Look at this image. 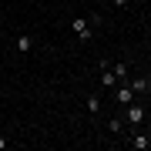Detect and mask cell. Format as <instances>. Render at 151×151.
I'll return each mask as SVG.
<instances>
[{
  "mask_svg": "<svg viewBox=\"0 0 151 151\" xmlns=\"http://www.w3.org/2000/svg\"><path fill=\"white\" fill-rule=\"evenodd\" d=\"M114 97H118V104H121V108H128V104H131V101H134V91H131V87H128V84H121V87H118V91H114Z\"/></svg>",
  "mask_w": 151,
  "mask_h": 151,
  "instance_id": "4",
  "label": "cell"
},
{
  "mask_svg": "<svg viewBox=\"0 0 151 151\" xmlns=\"http://www.w3.org/2000/svg\"><path fill=\"white\" fill-rule=\"evenodd\" d=\"M145 118H148V111L141 108V104H134V101L124 108V121L131 124V131H134V128H141V124H145Z\"/></svg>",
  "mask_w": 151,
  "mask_h": 151,
  "instance_id": "1",
  "label": "cell"
},
{
  "mask_svg": "<svg viewBox=\"0 0 151 151\" xmlns=\"http://www.w3.org/2000/svg\"><path fill=\"white\" fill-rule=\"evenodd\" d=\"M87 114H101V94H87Z\"/></svg>",
  "mask_w": 151,
  "mask_h": 151,
  "instance_id": "7",
  "label": "cell"
},
{
  "mask_svg": "<svg viewBox=\"0 0 151 151\" xmlns=\"http://www.w3.org/2000/svg\"><path fill=\"white\" fill-rule=\"evenodd\" d=\"M101 87H118V74H114L111 67L101 70Z\"/></svg>",
  "mask_w": 151,
  "mask_h": 151,
  "instance_id": "5",
  "label": "cell"
},
{
  "mask_svg": "<svg viewBox=\"0 0 151 151\" xmlns=\"http://www.w3.org/2000/svg\"><path fill=\"white\" fill-rule=\"evenodd\" d=\"M7 148H10V141H7L4 134H0V151H7Z\"/></svg>",
  "mask_w": 151,
  "mask_h": 151,
  "instance_id": "11",
  "label": "cell"
},
{
  "mask_svg": "<svg viewBox=\"0 0 151 151\" xmlns=\"http://www.w3.org/2000/svg\"><path fill=\"white\" fill-rule=\"evenodd\" d=\"M121 128H124V118H111V121H108V131H114V134H118Z\"/></svg>",
  "mask_w": 151,
  "mask_h": 151,
  "instance_id": "10",
  "label": "cell"
},
{
  "mask_svg": "<svg viewBox=\"0 0 151 151\" xmlns=\"http://www.w3.org/2000/svg\"><path fill=\"white\" fill-rule=\"evenodd\" d=\"M114 74H118V84H124V81H128V60H114Z\"/></svg>",
  "mask_w": 151,
  "mask_h": 151,
  "instance_id": "6",
  "label": "cell"
},
{
  "mask_svg": "<svg viewBox=\"0 0 151 151\" xmlns=\"http://www.w3.org/2000/svg\"><path fill=\"white\" fill-rule=\"evenodd\" d=\"M70 30H74L81 40H91V37H94V27H91L87 17H74V20H70Z\"/></svg>",
  "mask_w": 151,
  "mask_h": 151,
  "instance_id": "2",
  "label": "cell"
},
{
  "mask_svg": "<svg viewBox=\"0 0 151 151\" xmlns=\"http://www.w3.org/2000/svg\"><path fill=\"white\" fill-rule=\"evenodd\" d=\"M17 50H24V54L34 50V37H30V34H20V37H17Z\"/></svg>",
  "mask_w": 151,
  "mask_h": 151,
  "instance_id": "8",
  "label": "cell"
},
{
  "mask_svg": "<svg viewBox=\"0 0 151 151\" xmlns=\"http://www.w3.org/2000/svg\"><path fill=\"white\" fill-rule=\"evenodd\" d=\"M128 87H131L134 94H148V91H151V87H148V77H134V84H128Z\"/></svg>",
  "mask_w": 151,
  "mask_h": 151,
  "instance_id": "9",
  "label": "cell"
},
{
  "mask_svg": "<svg viewBox=\"0 0 151 151\" xmlns=\"http://www.w3.org/2000/svg\"><path fill=\"white\" fill-rule=\"evenodd\" d=\"M131 148L148 151V148H151V134H145V131H134V134H131Z\"/></svg>",
  "mask_w": 151,
  "mask_h": 151,
  "instance_id": "3",
  "label": "cell"
},
{
  "mask_svg": "<svg viewBox=\"0 0 151 151\" xmlns=\"http://www.w3.org/2000/svg\"><path fill=\"white\" fill-rule=\"evenodd\" d=\"M131 4V0H114V7H128Z\"/></svg>",
  "mask_w": 151,
  "mask_h": 151,
  "instance_id": "12",
  "label": "cell"
}]
</instances>
